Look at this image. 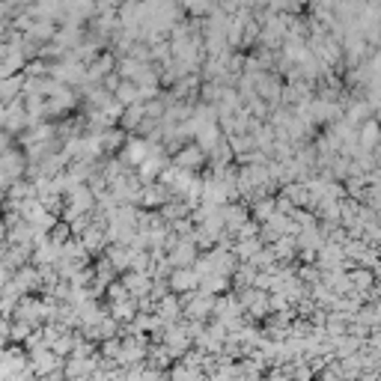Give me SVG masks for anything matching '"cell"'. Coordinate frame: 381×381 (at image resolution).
I'll use <instances>...</instances> for the list:
<instances>
[{
    "instance_id": "1",
    "label": "cell",
    "mask_w": 381,
    "mask_h": 381,
    "mask_svg": "<svg viewBox=\"0 0 381 381\" xmlns=\"http://www.w3.org/2000/svg\"><path fill=\"white\" fill-rule=\"evenodd\" d=\"M15 322H27L30 328H42L48 322V304H45V298L39 295H24L19 304H15L12 310V316Z\"/></svg>"
},
{
    "instance_id": "2",
    "label": "cell",
    "mask_w": 381,
    "mask_h": 381,
    "mask_svg": "<svg viewBox=\"0 0 381 381\" xmlns=\"http://www.w3.org/2000/svg\"><path fill=\"white\" fill-rule=\"evenodd\" d=\"M146 345H149L146 337H128V334H122V337H120V355H117V363H120L122 370L137 367V363H143V357H146Z\"/></svg>"
},
{
    "instance_id": "3",
    "label": "cell",
    "mask_w": 381,
    "mask_h": 381,
    "mask_svg": "<svg viewBox=\"0 0 381 381\" xmlns=\"http://www.w3.org/2000/svg\"><path fill=\"white\" fill-rule=\"evenodd\" d=\"M170 164L179 170H188V173H197V170H203L206 164H209V155L203 152L197 143H185L179 149L176 155H170Z\"/></svg>"
},
{
    "instance_id": "4",
    "label": "cell",
    "mask_w": 381,
    "mask_h": 381,
    "mask_svg": "<svg viewBox=\"0 0 381 381\" xmlns=\"http://www.w3.org/2000/svg\"><path fill=\"white\" fill-rule=\"evenodd\" d=\"M167 262H170V268H191L194 265V259L200 256V251H197V244L191 241V239H179L176 236V241L167 247Z\"/></svg>"
},
{
    "instance_id": "5",
    "label": "cell",
    "mask_w": 381,
    "mask_h": 381,
    "mask_svg": "<svg viewBox=\"0 0 381 381\" xmlns=\"http://www.w3.org/2000/svg\"><path fill=\"white\" fill-rule=\"evenodd\" d=\"M27 363H30V372L42 378L48 372H54V370H63V357H57L51 349H36V352H30L27 355Z\"/></svg>"
},
{
    "instance_id": "6",
    "label": "cell",
    "mask_w": 381,
    "mask_h": 381,
    "mask_svg": "<svg viewBox=\"0 0 381 381\" xmlns=\"http://www.w3.org/2000/svg\"><path fill=\"white\" fill-rule=\"evenodd\" d=\"M95 370H98V355H93V357H63V375H66V381L87 378Z\"/></svg>"
},
{
    "instance_id": "7",
    "label": "cell",
    "mask_w": 381,
    "mask_h": 381,
    "mask_svg": "<svg viewBox=\"0 0 381 381\" xmlns=\"http://www.w3.org/2000/svg\"><path fill=\"white\" fill-rule=\"evenodd\" d=\"M78 241L84 244V251L90 254V256H98V254H105V247H108V236H105V226L102 224H90L84 233L78 236Z\"/></svg>"
},
{
    "instance_id": "8",
    "label": "cell",
    "mask_w": 381,
    "mask_h": 381,
    "mask_svg": "<svg viewBox=\"0 0 381 381\" xmlns=\"http://www.w3.org/2000/svg\"><path fill=\"white\" fill-rule=\"evenodd\" d=\"M167 200H170V191L164 188L161 182H149L140 191V209H146V212H158Z\"/></svg>"
},
{
    "instance_id": "9",
    "label": "cell",
    "mask_w": 381,
    "mask_h": 381,
    "mask_svg": "<svg viewBox=\"0 0 381 381\" xmlns=\"http://www.w3.org/2000/svg\"><path fill=\"white\" fill-rule=\"evenodd\" d=\"M200 286V277H197L191 268H173L170 277H167V289L173 295H185V292H194Z\"/></svg>"
},
{
    "instance_id": "10",
    "label": "cell",
    "mask_w": 381,
    "mask_h": 381,
    "mask_svg": "<svg viewBox=\"0 0 381 381\" xmlns=\"http://www.w3.org/2000/svg\"><path fill=\"white\" fill-rule=\"evenodd\" d=\"M120 283L125 286V292L135 298V301H140V298H146L149 289H152V277H149V274H137V271H125L120 277Z\"/></svg>"
},
{
    "instance_id": "11",
    "label": "cell",
    "mask_w": 381,
    "mask_h": 381,
    "mask_svg": "<svg viewBox=\"0 0 381 381\" xmlns=\"http://www.w3.org/2000/svg\"><path fill=\"white\" fill-rule=\"evenodd\" d=\"M152 313H155V316H158L164 325H173V322H179V319H182V304H179V295L167 292V295L161 298V301H155Z\"/></svg>"
},
{
    "instance_id": "12",
    "label": "cell",
    "mask_w": 381,
    "mask_h": 381,
    "mask_svg": "<svg viewBox=\"0 0 381 381\" xmlns=\"http://www.w3.org/2000/svg\"><path fill=\"white\" fill-rule=\"evenodd\" d=\"M0 363L15 375V372H24V370H30V363H27V352L21 349V345H15V343H9V345H4L0 349Z\"/></svg>"
},
{
    "instance_id": "13",
    "label": "cell",
    "mask_w": 381,
    "mask_h": 381,
    "mask_svg": "<svg viewBox=\"0 0 381 381\" xmlns=\"http://www.w3.org/2000/svg\"><path fill=\"white\" fill-rule=\"evenodd\" d=\"M137 301L135 298H122V301H113L110 307H108V316L113 319V322H120V325H128L131 319L137 316Z\"/></svg>"
},
{
    "instance_id": "14",
    "label": "cell",
    "mask_w": 381,
    "mask_h": 381,
    "mask_svg": "<svg viewBox=\"0 0 381 381\" xmlns=\"http://www.w3.org/2000/svg\"><path fill=\"white\" fill-rule=\"evenodd\" d=\"M345 277H349L352 292H367L370 286H375V271L372 268H360V265H352V268H345Z\"/></svg>"
},
{
    "instance_id": "15",
    "label": "cell",
    "mask_w": 381,
    "mask_h": 381,
    "mask_svg": "<svg viewBox=\"0 0 381 381\" xmlns=\"http://www.w3.org/2000/svg\"><path fill=\"white\" fill-rule=\"evenodd\" d=\"M146 367H152V370H161V372H167L170 370V363H173V355L164 349L161 343L155 345H146V357H143Z\"/></svg>"
},
{
    "instance_id": "16",
    "label": "cell",
    "mask_w": 381,
    "mask_h": 381,
    "mask_svg": "<svg viewBox=\"0 0 381 381\" xmlns=\"http://www.w3.org/2000/svg\"><path fill=\"white\" fill-rule=\"evenodd\" d=\"M105 259L113 265V271H117V274H125L128 262H131V247H125V244H108L105 247Z\"/></svg>"
},
{
    "instance_id": "17",
    "label": "cell",
    "mask_w": 381,
    "mask_h": 381,
    "mask_svg": "<svg viewBox=\"0 0 381 381\" xmlns=\"http://www.w3.org/2000/svg\"><path fill=\"white\" fill-rule=\"evenodd\" d=\"M21 90H24V75L15 72L9 78L0 80V105H9L15 98H21Z\"/></svg>"
},
{
    "instance_id": "18",
    "label": "cell",
    "mask_w": 381,
    "mask_h": 381,
    "mask_svg": "<svg viewBox=\"0 0 381 381\" xmlns=\"http://www.w3.org/2000/svg\"><path fill=\"white\" fill-rule=\"evenodd\" d=\"M146 120V113H143V102H137V105H128L125 110H122V117H120V128L125 131H137V125Z\"/></svg>"
},
{
    "instance_id": "19",
    "label": "cell",
    "mask_w": 381,
    "mask_h": 381,
    "mask_svg": "<svg viewBox=\"0 0 381 381\" xmlns=\"http://www.w3.org/2000/svg\"><path fill=\"white\" fill-rule=\"evenodd\" d=\"M378 143V122L375 120H367L357 125V146L360 149H375Z\"/></svg>"
},
{
    "instance_id": "20",
    "label": "cell",
    "mask_w": 381,
    "mask_h": 381,
    "mask_svg": "<svg viewBox=\"0 0 381 381\" xmlns=\"http://www.w3.org/2000/svg\"><path fill=\"white\" fill-rule=\"evenodd\" d=\"M72 345H75V330H66V334H60L54 343H51V352L57 357H69L72 355Z\"/></svg>"
},
{
    "instance_id": "21",
    "label": "cell",
    "mask_w": 381,
    "mask_h": 381,
    "mask_svg": "<svg viewBox=\"0 0 381 381\" xmlns=\"http://www.w3.org/2000/svg\"><path fill=\"white\" fill-rule=\"evenodd\" d=\"M33 330H36V328H30L27 322H15V319H9V343L21 345V343L33 334Z\"/></svg>"
},
{
    "instance_id": "22",
    "label": "cell",
    "mask_w": 381,
    "mask_h": 381,
    "mask_svg": "<svg viewBox=\"0 0 381 381\" xmlns=\"http://www.w3.org/2000/svg\"><path fill=\"white\" fill-rule=\"evenodd\" d=\"M4 345H9V319L0 316V349H4Z\"/></svg>"
},
{
    "instance_id": "23",
    "label": "cell",
    "mask_w": 381,
    "mask_h": 381,
    "mask_svg": "<svg viewBox=\"0 0 381 381\" xmlns=\"http://www.w3.org/2000/svg\"><path fill=\"white\" fill-rule=\"evenodd\" d=\"M9 378H12V372L4 367V363H0V381H9Z\"/></svg>"
}]
</instances>
